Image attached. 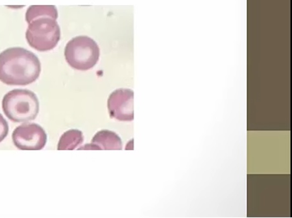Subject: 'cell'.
<instances>
[{
	"mask_svg": "<svg viewBox=\"0 0 292 218\" xmlns=\"http://www.w3.org/2000/svg\"><path fill=\"white\" fill-rule=\"evenodd\" d=\"M41 64L31 51L11 47L0 53V81L9 86H26L39 78Z\"/></svg>",
	"mask_w": 292,
	"mask_h": 218,
	"instance_id": "6da1fadb",
	"label": "cell"
},
{
	"mask_svg": "<svg viewBox=\"0 0 292 218\" xmlns=\"http://www.w3.org/2000/svg\"><path fill=\"white\" fill-rule=\"evenodd\" d=\"M2 109L12 121L28 122L35 119L39 114V102L37 95L31 91L17 89L3 97Z\"/></svg>",
	"mask_w": 292,
	"mask_h": 218,
	"instance_id": "7a4b0ae2",
	"label": "cell"
},
{
	"mask_svg": "<svg viewBox=\"0 0 292 218\" xmlns=\"http://www.w3.org/2000/svg\"><path fill=\"white\" fill-rule=\"evenodd\" d=\"M99 55L98 45L87 36L73 38L65 49L66 60L77 70L87 71L93 68L98 62Z\"/></svg>",
	"mask_w": 292,
	"mask_h": 218,
	"instance_id": "3957f363",
	"label": "cell"
},
{
	"mask_svg": "<svg viewBox=\"0 0 292 218\" xmlns=\"http://www.w3.org/2000/svg\"><path fill=\"white\" fill-rule=\"evenodd\" d=\"M27 43L36 50L45 52L54 49L61 39V29L56 20L42 17L29 23L25 33Z\"/></svg>",
	"mask_w": 292,
	"mask_h": 218,
	"instance_id": "277c9868",
	"label": "cell"
},
{
	"mask_svg": "<svg viewBox=\"0 0 292 218\" xmlns=\"http://www.w3.org/2000/svg\"><path fill=\"white\" fill-rule=\"evenodd\" d=\"M12 139L20 150H41L46 144L47 134L39 124L25 123L14 130Z\"/></svg>",
	"mask_w": 292,
	"mask_h": 218,
	"instance_id": "5b68a950",
	"label": "cell"
},
{
	"mask_svg": "<svg viewBox=\"0 0 292 218\" xmlns=\"http://www.w3.org/2000/svg\"><path fill=\"white\" fill-rule=\"evenodd\" d=\"M134 92L130 89H118L109 97L107 106L111 118L120 121H132Z\"/></svg>",
	"mask_w": 292,
	"mask_h": 218,
	"instance_id": "8992f818",
	"label": "cell"
},
{
	"mask_svg": "<svg viewBox=\"0 0 292 218\" xmlns=\"http://www.w3.org/2000/svg\"><path fill=\"white\" fill-rule=\"evenodd\" d=\"M92 144L97 150H122V142L116 133L109 130H101L95 135Z\"/></svg>",
	"mask_w": 292,
	"mask_h": 218,
	"instance_id": "52a82bcc",
	"label": "cell"
},
{
	"mask_svg": "<svg viewBox=\"0 0 292 218\" xmlns=\"http://www.w3.org/2000/svg\"><path fill=\"white\" fill-rule=\"evenodd\" d=\"M42 17H49L57 20L58 12L54 5H32L27 9L25 13V20L27 23L34 20Z\"/></svg>",
	"mask_w": 292,
	"mask_h": 218,
	"instance_id": "ba28073f",
	"label": "cell"
},
{
	"mask_svg": "<svg viewBox=\"0 0 292 218\" xmlns=\"http://www.w3.org/2000/svg\"><path fill=\"white\" fill-rule=\"evenodd\" d=\"M83 133L78 130H69L63 134L59 139L57 150H72L83 142Z\"/></svg>",
	"mask_w": 292,
	"mask_h": 218,
	"instance_id": "9c48e42d",
	"label": "cell"
},
{
	"mask_svg": "<svg viewBox=\"0 0 292 218\" xmlns=\"http://www.w3.org/2000/svg\"><path fill=\"white\" fill-rule=\"evenodd\" d=\"M9 133V125L7 120L0 114V142L5 139Z\"/></svg>",
	"mask_w": 292,
	"mask_h": 218,
	"instance_id": "30bf717a",
	"label": "cell"
}]
</instances>
